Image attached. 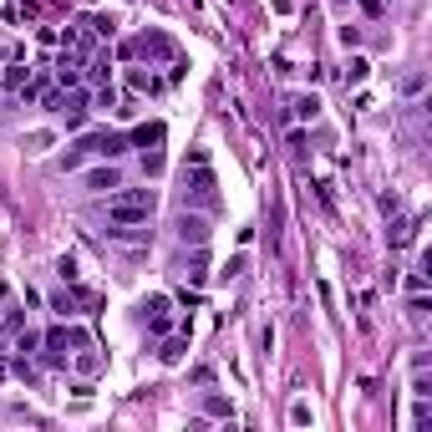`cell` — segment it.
<instances>
[{
	"label": "cell",
	"mask_w": 432,
	"mask_h": 432,
	"mask_svg": "<svg viewBox=\"0 0 432 432\" xmlns=\"http://www.w3.org/2000/svg\"><path fill=\"white\" fill-rule=\"evenodd\" d=\"M153 209H158L153 188H112L107 193V214H112L117 224H148Z\"/></svg>",
	"instance_id": "cell-1"
},
{
	"label": "cell",
	"mask_w": 432,
	"mask_h": 432,
	"mask_svg": "<svg viewBox=\"0 0 432 432\" xmlns=\"http://www.w3.org/2000/svg\"><path fill=\"white\" fill-rule=\"evenodd\" d=\"M77 153H97V158H122V153H127V138H122V133H107V127H102V133H86V138L77 143Z\"/></svg>",
	"instance_id": "cell-2"
},
{
	"label": "cell",
	"mask_w": 432,
	"mask_h": 432,
	"mask_svg": "<svg viewBox=\"0 0 432 432\" xmlns=\"http://www.w3.org/2000/svg\"><path fill=\"white\" fill-rule=\"evenodd\" d=\"M168 295H148V306H143V320H148V331H153V336H163L168 331Z\"/></svg>",
	"instance_id": "cell-3"
},
{
	"label": "cell",
	"mask_w": 432,
	"mask_h": 432,
	"mask_svg": "<svg viewBox=\"0 0 432 432\" xmlns=\"http://www.w3.org/2000/svg\"><path fill=\"white\" fill-rule=\"evenodd\" d=\"M81 183L92 188V193H112V188H122V173L107 163V168H92V173H81Z\"/></svg>",
	"instance_id": "cell-4"
},
{
	"label": "cell",
	"mask_w": 432,
	"mask_h": 432,
	"mask_svg": "<svg viewBox=\"0 0 432 432\" xmlns=\"http://www.w3.org/2000/svg\"><path fill=\"white\" fill-rule=\"evenodd\" d=\"M178 240L183 244H209V219H204V214H183V219H178Z\"/></svg>",
	"instance_id": "cell-5"
},
{
	"label": "cell",
	"mask_w": 432,
	"mask_h": 432,
	"mask_svg": "<svg viewBox=\"0 0 432 432\" xmlns=\"http://www.w3.org/2000/svg\"><path fill=\"white\" fill-rule=\"evenodd\" d=\"M163 143V122H143L127 133V148H143V153H153V148Z\"/></svg>",
	"instance_id": "cell-6"
},
{
	"label": "cell",
	"mask_w": 432,
	"mask_h": 432,
	"mask_svg": "<svg viewBox=\"0 0 432 432\" xmlns=\"http://www.w3.org/2000/svg\"><path fill=\"white\" fill-rule=\"evenodd\" d=\"M86 81H97V86H107V81H112V61H107V51L86 56Z\"/></svg>",
	"instance_id": "cell-7"
},
{
	"label": "cell",
	"mask_w": 432,
	"mask_h": 432,
	"mask_svg": "<svg viewBox=\"0 0 432 432\" xmlns=\"http://www.w3.org/2000/svg\"><path fill=\"white\" fill-rule=\"evenodd\" d=\"M183 351H188V341H183V336H173V341H163V351H158V356L173 366V361H183Z\"/></svg>",
	"instance_id": "cell-8"
},
{
	"label": "cell",
	"mask_w": 432,
	"mask_h": 432,
	"mask_svg": "<svg viewBox=\"0 0 432 432\" xmlns=\"http://www.w3.org/2000/svg\"><path fill=\"white\" fill-rule=\"evenodd\" d=\"M26 77H31V67H6L0 86H11V92H20V86H26Z\"/></svg>",
	"instance_id": "cell-9"
},
{
	"label": "cell",
	"mask_w": 432,
	"mask_h": 432,
	"mask_svg": "<svg viewBox=\"0 0 432 432\" xmlns=\"http://www.w3.org/2000/svg\"><path fill=\"white\" fill-rule=\"evenodd\" d=\"M97 366H102V356H92V346H81V356H77V372H81V377H97Z\"/></svg>",
	"instance_id": "cell-10"
},
{
	"label": "cell",
	"mask_w": 432,
	"mask_h": 432,
	"mask_svg": "<svg viewBox=\"0 0 432 432\" xmlns=\"http://www.w3.org/2000/svg\"><path fill=\"white\" fill-rule=\"evenodd\" d=\"M51 310H56V315H72V310H77V295H72V290H56V295H51Z\"/></svg>",
	"instance_id": "cell-11"
},
{
	"label": "cell",
	"mask_w": 432,
	"mask_h": 432,
	"mask_svg": "<svg viewBox=\"0 0 432 432\" xmlns=\"http://www.w3.org/2000/svg\"><path fill=\"white\" fill-rule=\"evenodd\" d=\"M86 31H92V36H112L117 26H112V15H86Z\"/></svg>",
	"instance_id": "cell-12"
},
{
	"label": "cell",
	"mask_w": 432,
	"mask_h": 432,
	"mask_svg": "<svg viewBox=\"0 0 432 432\" xmlns=\"http://www.w3.org/2000/svg\"><path fill=\"white\" fill-rule=\"evenodd\" d=\"M133 86H138V92H158V77H153V72H138V67H133Z\"/></svg>",
	"instance_id": "cell-13"
},
{
	"label": "cell",
	"mask_w": 432,
	"mask_h": 432,
	"mask_svg": "<svg viewBox=\"0 0 432 432\" xmlns=\"http://www.w3.org/2000/svg\"><path fill=\"white\" fill-rule=\"evenodd\" d=\"M61 331H67V326H61ZM67 346H72V351H81V346H92V336H86L81 326H72V331H67Z\"/></svg>",
	"instance_id": "cell-14"
},
{
	"label": "cell",
	"mask_w": 432,
	"mask_h": 432,
	"mask_svg": "<svg viewBox=\"0 0 432 432\" xmlns=\"http://www.w3.org/2000/svg\"><path fill=\"white\" fill-rule=\"evenodd\" d=\"M56 275L72 285V280H77V259H72V254H61V259H56Z\"/></svg>",
	"instance_id": "cell-15"
},
{
	"label": "cell",
	"mask_w": 432,
	"mask_h": 432,
	"mask_svg": "<svg viewBox=\"0 0 432 432\" xmlns=\"http://www.w3.org/2000/svg\"><path fill=\"white\" fill-rule=\"evenodd\" d=\"M351 81H366V61L361 56H351V67H346V86H351Z\"/></svg>",
	"instance_id": "cell-16"
},
{
	"label": "cell",
	"mask_w": 432,
	"mask_h": 432,
	"mask_svg": "<svg viewBox=\"0 0 432 432\" xmlns=\"http://www.w3.org/2000/svg\"><path fill=\"white\" fill-rule=\"evenodd\" d=\"M412 422H417V432H427V427H432V407H427V397L417 402V417H412Z\"/></svg>",
	"instance_id": "cell-17"
},
{
	"label": "cell",
	"mask_w": 432,
	"mask_h": 432,
	"mask_svg": "<svg viewBox=\"0 0 432 432\" xmlns=\"http://www.w3.org/2000/svg\"><path fill=\"white\" fill-rule=\"evenodd\" d=\"M295 112H300V117H315L320 102H315V97H295Z\"/></svg>",
	"instance_id": "cell-18"
},
{
	"label": "cell",
	"mask_w": 432,
	"mask_h": 432,
	"mask_svg": "<svg viewBox=\"0 0 432 432\" xmlns=\"http://www.w3.org/2000/svg\"><path fill=\"white\" fill-rule=\"evenodd\" d=\"M188 280H193V285H204V280H209V275H204V254H193V265H188Z\"/></svg>",
	"instance_id": "cell-19"
},
{
	"label": "cell",
	"mask_w": 432,
	"mask_h": 432,
	"mask_svg": "<svg viewBox=\"0 0 432 432\" xmlns=\"http://www.w3.org/2000/svg\"><path fill=\"white\" fill-rule=\"evenodd\" d=\"M15 351H20V356H31V351H36V336H31V331H20V336H15Z\"/></svg>",
	"instance_id": "cell-20"
},
{
	"label": "cell",
	"mask_w": 432,
	"mask_h": 432,
	"mask_svg": "<svg viewBox=\"0 0 432 432\" xmlns=\"http://www.w3.org/2000/svg\"><path fill=\"white\" fill-rule=\"evenodd\" d=\"M204 407H209V417H229V402H224V397H209Z\"/></svg>",
	"instance_id": "cell-21"
},
{
	"label": "cell",
	"mask_w": 432,
	"mask_h": 432,
	"mask_svg": "<svg viewBox=\"0 0 432 432\" xmlns=\"http://www.w3.org/2000/svg\"><path fill=\"white\" fill-rule=\"evenodd\" d=\"M407 290L422 295V290H427V275H422V270H412V275H407Z\"/></svg>",
	"instance_id": "cell-22"
},
{
	"label": "cell",
	"mask_w": 432,
	"mask_h": 432,
	"mask_svg": "<svg viewBox=\"0 0 432 432\" xmlns=\"http://www.w3.org/2000/svg\"><path fill=\"white\" fill-rule=\"evenodd\" d=\"M361 11H366V15L377 20V15H386V0H361Z\"/></svg>",
	"instance_id": "cell-23"
},
{
	"label": "cell",
	"mask_w": 432,
	"mask_h": 432,
	"mask_svg": "<svg viewBox=\"0 0 432 432\" xmlns=\"http://www.w3.org/2000/svg\"><path fill=\"white\" fill-rule=\"evenodd\" d=\"M0 366H6V346H0Z\"/></svg>",
	"instance_id": "cell-24"
}]
</instances>
